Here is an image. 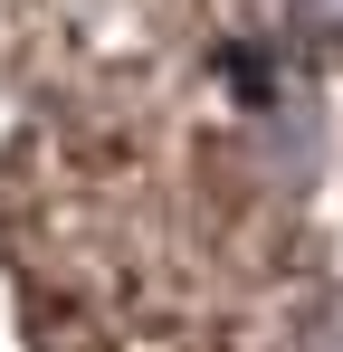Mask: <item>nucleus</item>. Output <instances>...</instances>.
<instances>
[{
  "label": "nucleus",
  "instance_id": "f257e3e1",
  "mask_svg": "<svg viewBox=\"0 0 343 352\" xmlns=\"http://www.w3.org/2000/svg\"><path fill=\"white\" fill-rule=\"evenodd\" d=\"M277 352H343V295L305 305V314H295V333H286Z\"/></svg>",
  "mask_w": 343,
  "mask_h": 352
},
{
  "label": "nucleus",
  "instance_id": "f03ea898",
  "mask_svg": "<svg viewBox=\"0 0 343 352\" xmlns=\"http://www.w3.org/2000/svg\"><path fill=\"white\" fill-rule=\"evenodd\" d=\"M286 19H343V0H277Z\"/></svg>",
  "mask_w": 343,
  "mask_h": 352
}]
</instances>
